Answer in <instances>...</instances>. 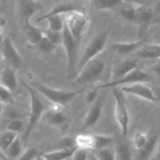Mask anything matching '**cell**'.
I'll list each match as a JSON object with an SVG mask.
<instances>
[{
    "mask_svg": "<svg viewBox=\"0 0 160 160\" xmlns=\"http://www.w3.org/2000/svg\"><path fill=\"white\" fill-rule=\"evenodd\" d=\"M3 39H4V36H3L2 30V28H1V27H0V46H1L2 43Z\"/></svg>",
    "mask_w": 160,
    "mask_h": 160,
    "instance_id": "obj_47",
    "label": "cell"
},
{
    "mask_svg": "<svg viewBox=\"0 0 160 160\" xmlns=\"http://www.w3.org/2000/svg\"><path fill=\"white\" fill-rule=\"evenodd\" d=\"M42 119L45 123L65 133L71 124V117L65 106L51 103L46 108Z\"/></svg>",
    "mask_w": 160,
    "mask_h": 160,
    "instance_id": "obj_4",
    "label": "cell"
},
{
    "mask_svg": "<svg viewBox=\"0 0 160 160\" xmlns=\"http://www.w3.org/2000/svg\"><path fill=\"white\" fill-rule=\"evenodd\" d=\"M23 129H24V123L23 122V120L19 118H15L10 120L6 127V130L16 133L17 134L23 133Z\"/></svg>",
    "mask_w": 160,
    "mask_h": 160,
    "instance_id": "obj_33",
    "label": "cell"
},
{
    "mask_svg": "<svg viewBox=\"0 0 160 160\" xmlns=\"http://www.w3.org/2000/svg\"><path fill=\"white\" fill-rule=\"evenodd\" d=\"M88 160H98L96 156H95V152H94V151H90V152H89Z\"/></svg>",
    "mask_w": 160,
    "mask_h": 160,
    "instance_id": "obj_43",
    "label": "cell"
},
{
    "mask_svg": "<svg viewBox=\"0 0 160 160\" xmlns=\"http://www.w3.org/2000/svg\"><path fill=\"white\" fill-rule=\"evenodd\" d=\"M123 93L130 94V95H135V96L142 98L147 101L152 102L158 104L156 98H155L151 87L145 85L144 84H134L131 85L123 86L120 88Z\"/></svg>",
    "mask_w": 160,
    "mask_h": 160,
    "instance_id": "obj_17",
    "label": "cell"
},
{
    "mask_svg": "<svg viewBox=\"0 0 160 160\" xmlns=\"http://www.w3.org/2000/svg\"><path fill=\"white\" fill-rule=\"evenodd\" d=\"M151 70L153 73L160 76V59H159V61L151 67Z\"/></svg>",
    "mask_w": 160,
    "mask_h": 160,
    "instance_id": "obj_41",
    "label": "cell"
},
{
    "mask_svg": "<svg viewBox=\"0 0 160 160\" xmlns=\"http://www.w3.org/2000/svg\"><path fill=\"white\" fill-rule=\"evenodd\" d=\"M89 152L90 151L88 150L77 148L72 157L70 158V160H88Z\"/></svg>",
    "mask_w": 160,
    "mask_h": 160,
    "instance_id": "obj_38",
    "label": "cell"
},
{
    "mask_svg": "<svg viewBox=\"0 0 160 160\" xmlns=\"http://www.w3.org/2000/svg\"><path fill=\"white\" fill-rule=\"evenodd\" d=\"M148 43V37L139 38L138 41L134 42H115L112 45V49L114 52L120 55L134 54L138 51L145 44Z\"/></svg>",
    "mask_w": 160,
    "mask_h": 160,
    "instance_id": "obj_19",
    "label": "cell"
},
{
    "mask_svg": "<svg viewBox=\"0 0 160 160\" xmlns=\"http://www.w3.org/2000/svg\"><path fill=\"white\" fill-rule=\"evenodd\" d=\"M23 144L20 138L17 137V139L12 143L5 152V157L7 160H17L23 152Z\"/></svg>",
    "mask_w": 160,
    "mask_h": 160,
    "instance_id": "obj_24",
    "label": "cell"
},
{
    "mask_svg": "<svg viewBox=\"0 0 160 160\" xmlns=\"http://www.w3.org/2000/svg\"><path fill=\"white\" fill-rule=\"evenodd\" d=\"M1 60H2V58H1V56H0V63H1Z\"/></svg>",
    "mask_w": 160,
    "mask_h": 160,
    "instance_id": "obj_50",
    "label": "cell"
},
{
    "mask_svg": "<svg viewBox=\"0 0 160 160\" xmlns=\"http://www.w3.org/2000/svg\"><path fill=\"white\" fill-rule=\"evenodd\" d=\"M68 160H70V159H68Z\"/></svg>",
    "mask_w": 160,
    "mask_h": 160,
    "instance_id": "obj_52",
    "label": "cell"
},
{
    "mask_svg": "<svg viewBox=\"0 0 160 160\" xmlns=\"http://www.w3.org/2000/svg\"><path fill=\"white\" fill-rule=\"evenodd\" d=\"M137 68L138 59L136 58H125L113 66L111 70L110 81L120 79Z\"/></svg>",
    "mask_w": 160,
    "mask_h": 160,
    "instance_id": "obj_16",
    "label": "cell"
},
{
    "mask_svg": "<svg viewBox=\"0 0 160 160\" xmlns=\"http://www.w3.org/2000/svg\"><path fill=\"white\" fill-rule=\"evenodd\" d=\"M0 52L2 59L6 63V66H9L16 70L23 68L24 63L23 59L9 37H4L2 43L0 46Z\"/></svg>",
    "mask_w": 160,
    "mask_h": 160,
    "instance_id": "obj_12",
    "label": "cell"
},
{
    "mask_svg": "<svg viewBox=\"0 0 160 160\" xmlns=\"http://www.w3.org/2000/svg\"><path fill=\"white\" fill-rule=\"evenodd\" d=\"M98 160H116V155L114 148L108 147V148H102V149L94 151Z\"/></svg>",
    "mask_w": 160,
    "mask_h": 160,
    "instance_id": "obj_30",
    "label": "cell"
},
{
    "mask_svg": "<svg viewBox=\"0 0 160 160\" xmlns=\"http://www.w3.org/2000/svg\"><path fill=\"white\" fill-rule=\"evenodd\" d=\"M76 148L67 149H56L54 151L42 153V156L44 160H68L72 157Z\"/></svg>",
    "mask_w": 160,
    "mask_h": 160,
    "instance_id": "obj_23",
    "label": "cell"
},
{
    "mask_svg": "<svg viewBox=\"0 0 160 160\" xmlns=\"http://www.w3.org/2000/svg\"><path fill=\"white\" fill-rule=\"evenodd\" d=\"M160 133L154 128L148 134V140L143 148L138 150L135 160H151L157 148Z\"/></svg>",
    "mask_w": 160,
    "mask_h": 160,
    "instance_id": "obj_15",
    "label": "cell"
},
{
    "mask_svg": "<svg viewBox=\"0 0 160 160\" xmlns=\"http://www.w3.org/2000/svg\"><path fill=\"white\" fill-rule=\"evenodd\" d=\"M0 160H3V159H2V158L1 156H0Z\"/></svg>",
    "mask_w": 160,
    "mask_h": 160,
    "instance_id": "obj_51",
    "label": "cell"
},
{
    "mask_svg": "<svg viewBox=\"0 0 160 160\" xmlns=\"http://www.w3.org/2000/svg\"><path fill=\"white\" fill-rule=\"evenodd\" d=\"M108 38L109 34L106 31H100L97 33L86 45L81 58L78 61L77 68L79 69V70H81L88 62L93 60L95 58H98V55L101 54L106 48Z\"/></svg>",
    "mask_w": 160,
    "mask_h": 160,
    "instance_id": "obj_5",
    "label": "cell"
},
{
    "mask_svg": "<svg viewBox=\"0 0 160 160\" xmlns=\"http://www.w3.org/2000/svg\"><path fill=\"white\" fill-rule=\"evenodd\" d=\"M134 55L137 59H160V45L147 43Z\"/></svg>",
    "mask_w": 160,
    "mask_h": 160,
    "instance_id": "obj_20",
    "label": "cell"
},
{
    "mask_svg": "<svg viewBox=\"0 0 160 160\" xmlns=\"http://www.w3.org/2000/svg\"><path fill=\"white\" fill-rule=\"evenodd\" d=\"M34 160H44V159L43 158H42V155H41V156H38L37 158H36Z\"/></svg>",
    "mask_w": 160,
    "mask_h": 160,
    "instance_id": "obj_48",
    "label": "cell"
},
{
    "mask_svg": "<svg viewBox=\"0 0 160 160\" xmlns=\"http://www.w3.org/2000/svg\"><path fill=\"white\" fill-rule=\"evenodd\" d=\"M114 99H115V119L120 127L121 134L127 137L129 132L130 114L127 106L124 93L119 88L112 89Z\"/></svg>",
    "mask_w": 160,
    "mask_h": 160,
    "instance_id": "obj_8",
    "label": "cell"
},
{
    "mask_svg": "<svg viewBox=\"0 0 160 160\" xmlns=\"http://www.w3.org/2000/svg\"><path fill=\"white\" fill-rule=\"evenodd\" d=\"M18 134L12 132L8 130L0 131V154L6 159L5 157V152L9 146L12 145V142L17 139ZM7 160V159H6Z\"/></svg>",
    "mask_w": 160,
    "mask_h": 160,
    "instance_id": "obj_25",
    "label": "cell"
},
{
    "mask_svg": "<svg viewBox=\"0 0 160 160\" xmlns=\"http://www.w3.org/2000/svg\"><path fill=\"white\" fill-rule=\"evenodd\" d=\"M42 153L36 148H31L23 151L21 156L17 160H34Z\"/></svg>",
    "mask_w": 160,
    "mask_h": 160,
    "instance_id": "obj_35",
    "label": "cell"
},
{
    "mask_svg": "<svg viewBox=\"0 0 160 160\" xmlns=\"http://www.w3.org/2000/svg\"><path fill=\"white\" fill-rule=\"evenodd\" d=\"M76 148L74 138L65 137L59 140L56 145V149H67V148Z\"/></svg>",
    "mask_w": 160,
    "mask_h": 160,
    "instance_id": "obj_36",
    "label": "cell"
},
{
    "mask_svg": "<svg viewBox=\"0 0 160 160\" xmlns=\"http://www.w3.org/2000/svg\"><path fill=\"white\" fill-rule=\"evenodd\" d=\"M77 10L74 6L70 3H62V4L56 5L55 7L52 9L51 11L45 13V15L39 17L36 21L41 22L42 20H45V18L50 17V16H56V15H62V14H67L70 12Z\"/></svg>",
    "mask_w": 160,
    "mask_h": 160,
    "instance_id": "obj_26",
    "label": "cell"
},
{
    "mask_svg": "<svg viewBox=\"0 0 160 160\" xmlns=\"http://www.w3.org/2000/svg\"><path fill=\"white\" fill-rule=\"evenodd\" d=\"M106 92H102L101 93H98V95L95 101L92 105H90L88 112L82 123V126L80 129L81 132L92 128L98 123L100 117H101L102 112L103 108H104L105 103H106Z\"/></svg>",
    "mask_w": 160,
    "mask_h": 160,
    "instance_id": "obj_13",
    "label": "cell"
},
{
    "mask_svg": "<svg viewBox=\"0 0 160 160\" xmlns=\"http://www.w3.org/2000/svg\"><path fill=\"white\" fill-rule=\"evenodd\" d=\"M42 9L36 0H17V16L21 28L30 23L31 17Z\"/></svg>",
    "mask_w": 160,
    "mask_h": 160,
    "instance_id": "obj_14",
    "label": "cell"
},
{
    "mask_svg": "<svg viewBox=\"0 0 160 160\" xmlns=\"http://www.w3.org/2000/svg\"><path fill=\"white\" fill-rule=\"evenodd\" d=\"M23 84L29 93L30 98H31L30 99L31 100V106H30L31 108H30L29 121H28V124L26 129L23 132L22 138H20L23 142V146H25L31 137L33 130L37 126L38 122L43 117L46 107L45 106V103L39 97V94L31 86H29L26 83H23Z\"/></svg>",
    "mask_w": 160,
    "mask_h": 160,
    "instance_id": "obj_1",
    "label": "cell"
},
{
    "mask_svg": "<svg viewBox=\"0 0 160 160\" xmlns=\"http://www.w3.org/2000/svg\"><path fill=\"white\" fill-rule=\"evenodd\" d=\"M43 35L45 36L51 43L56 45V46H58L59 44H62V31H51V30L48 29L43 30Z\"/></svg>",
    "mask_w": 160,
    "mask_h": 160,
    "instance_id": "obj_31",
    "label": "cell"
},
{
    "mask_svg": "<svg viewBox=\"0 0 160 160\" xmlns=\"http://www.w3.org/2000/svg\"><path fill=\"white\" fill-rule=\"evenodd\" d=\"M151 88L153 92V95H154L155 98L157 101V103L160 105V83L152 85Z\"/></svg>",
    "mask_w": 160,
    "mask_h": 160,
    "instance_id": "obj_40",
    "label": "cell"
},
{
    "mask_svg": "<svg viewBox=\"0 0 160 160\" xmlns=\"http://www.w3.org/2000/svg\"><path fill=\"white\" fill-rule=\"evenodd\" d=\"M154 9L156 12L160 13V0H159V2H158L156 4V6H154Z\"/></svg>",
    "mask_w": 160,
    "mask_h": 160,
    "instance_id": "obj_46",
    "label": "cell"
},
{
    "mask_svg": "<svg viewBox=\"0 0 160 160\" xmlns=\"http://www.w3.org/2000/svg\"><path fill=\"white\" fill-rule=\"evenodd\" d=\"M22 29L25 38L30 45V47H33L37 45L38 42L43 37V29L34 26L31 22L22 27Z\"/></svg>",
    "mask_w": 160,
    "mask_h": 160,
    "instance_id": "obj_21",
    "label": "cell"
},
{
    "mask_svg": "<svg viewBox=\"0 0 160 160\" xmlns=\"http://www.w3.org/2000/svg\"><path fill=\"white\" fill-rule=\"evenodd\" d=\"M126 3L130 5H136L138 6H148L154 7L159 0H123Z\"/></svg>",
    "mask_w": 160,
    "mask_h": 160,
    "instance_id": "obj_37",
    "label": "cell"
},
{
    "mask_svg": "<svg viewBox=\"0 0 160 160\" xmlns=\"http://www.w3.org/2000/svg\"><path fill=\"white\" fill-rule=\"evenodd\" d=\"M128 4V3H126L123 0H93L92 2V6L95 9H109L117 13Z\"/></svg>",
    "mask_w": 160,
    "mask_h": 160,
    "instance_id": "obj_22",
    "label": "cell"
},
{
    "mask_svg": "<svg viewBox=\"0 0 160 160\" xmlns=\"http://www.w3.org/2000/svg\"><path fill=\"white\" fill-rule=\"evenodd\" d=\"M131 23L138 28L140 38L145 37L148 30L153 25H160V13L155 10L154 7L137 6L134 7Z\"/></svg>",
    "mask_w": 160,
    "mask_h": 160,
    "instance_id": "obj_3",
    "label": "cell"
},
{
    "mask_svg": "<svg viewBox=\"0 0 160 160\" xmlns=\"http://www.w3.org/2000/svg\"><path fill=\"white\" fill-rule=\"evenodd\" d=\"M116 160H134L131 146L125 142H118L114 147Z\"/></svg>",
    "mask_w": 160,
    "mask_h": 160,
    "instance_id": "obj_27",
    "label": "cell"
},
{
    "mask_svg": "<svg viewBox=\"0 0 160 160\" xmlns=\"http://www.w3.org/2000/svg\"><path fill=\"white\" fill-rule=\"evenodd\" d=\"M148 140V134H144L143 132H136L133 136L132 139V146L136 151L141 149L145 146Z\"/></svg>",
    "mask_w": 160,
    "mask_h": 160,
    "instance_id": "obj_32",
    "label": "cell"
},
{
    "mask_svg": "<svg viewBox=\"0 0 160 160\" xmlns=\"http://www.w3.org/2000/svg\"><path fill=\"white\" fill-rule=\"evenodd\" d=\"M105 68L106 64L104 61L95 58L80 70L74 78V82L78 84H85L98 81L102 76Z\"/></svg>",
    "mask_w": 160,
    "mask_h": 160,
    "instance_id": "obj_10",
    "label": "cell"
},
{
    "mask_svg": "<svg viewBox=\"0 0 160 160\" xmlns=\"http://www.w3.org/2000/svg\"><path fill=\"white\" fill-rule=\"evenodd\" d=\"M65 23L75 42L80 45L89 24V17L85 12L74 10L67 13Z\"/></svg>",
    "mask_w": 160,
    "mask_h": 160,
    "instance_id": "obj_6",
    "label": "cell"
},
{
    "mask_svg": "<svg viewBox=\"0 0 160 160\" xmlns=\"http://www.w3.org/2000/svg\"><path fill=\"white\" fill-rule=\"evenodd\" d=\"M33 48H36L38 50L42 52L51 53L53 52L54 51H56L57 46L53 45L52 43H51V42L43 35L42 38L38 42L37 45L33 46Z\"/></svg>",
    "mask_w": 160,
    "mask_h": 160,
    "instance_id": "obj_29",
    "label": "cell"
},
{
    "mask_svg": "<svg viewBox=\"0 0 160 160\" xmlns=\"http://www.w3.org/2000/svg\"><path fill=\"white\" fill-rule=\"evenodd\" d=\"M3 109H4V105L2 103V102L0 101V122H1V119H2V112H3Z\"/></svg>",
    "mask_w": 160,
    "mask_h": 160,
    "instance_id": "obj_45",
    "label": "cell"
},
{
    "mask_svg": "<svg viewBox=\"0 0 160 160\" xmlns=\"http://www.w3.org/2000/svg\"><path fill=\"white\" fill-rule=\"evenodd\" d=\"M98 92H99V91L97 90V89L95 88H92V90L89 91V92H87L85 96V99H86V102H87V103L89 105V106L92 105V103L95 101V99H96L97 97H98Z\"/></svg>",
    "mask_w": 160,
    "mask_h": 160,
    "instance_id": "obj_39",
    "label": "cell"
},
{
    "mask_svg": "<svg viewBox=\"0 0 160 160\" xmlns=\"http://www.w3.org/2000/svg\"><path fill=\"white\" fill-rule=\"evenodd\" d=\"M32 88L38 93L42 95L51 103L62 105V106L70 103L78 95L81 94L85 90V87L75 91L59 90L40 83H32Z\"/></svg>",
    "mask_w": 160,
    "mask_h": 160,
    "instance_id": "obj_2",
    "label": "cell"
},
{
    "mask_svg": "<svg viewBox=\"0 0 160 160\" xmlns=\"http://www.w3.org/2000/svg\"><path fill=\"white\" fill-rule=\"evenodd\" d=\"M0 101L3 105H11L13 103V94L0 84Z\"/></svg>",
    "mask_w": 160,
    "mask_h": 160,
    "instance_id": "obj_34",
    "label": "cell"
},
{
    "mask_svg": "<svg viewBox=\"0 0 160 160\" xmlns=\"http://www.w3.org/2000/svg\"><path fill=\"white\" fill-rule=\"evenodd\" d=\"M62 44L65 48L67 59V77L69 80H72L77 75L78 53L80 45L72 37L66 23L62 31Z\"/></svg>",
    "mask_w": 160,
    "mask_h": 160,
    "instance_id": "obj_7",
    "label": "cell"
},
{
    "mask_svg": "<svg viewBox=\"0 0 160 160\" xmlns=\"http://www.w3.org/2000/svg\"><path fill=\"white\" fill-rule=\"evenodd\" d=\"M6 23V18H4L3 17H2V16H0V27H2L4 26L5 24Z\"/></svg>",
    "mask_w": 160,
    "mask_h": 160,
    "instance_id": "obj_44",
    "label": "cell"
},
{
    "mask_svg": "<svg viewBox=\"0 0 160 160\" xmlns=\"http://www.w3.org/2000/svg\"><path fill=\"white\" fill-rule=\"evenodd\" d=\"M152 77L148 73H146L144 70L141 69H135L134 70L131 71V73H128L127 75L123 76V78L120 79L115 80V81H111L106 84H101L99 86H97L95 88L97 90H105L106 88H118L119 86H128L134 84H144V83H148L152 81Z\"/></svg>",
    "mask_w": 160,
    "mask_h": 160,
    "instance_id": "obj_11",
    "label": "cell"
},
{
    "mask_svg": "<svg viewBox=\"0 0 160 160\" xmlns=\"http://www.w3.org/2000/svg\"><path fill=\"white\" fill-rule=\"evenodd\" d=\"M78 148L96 151L108 147H112L114 140L110 136L95 134H80L74 138Z\"/></svg>",
    "mask_w": 160,
    "mask_h": 160,
    "instance_id": "obj_9",
    "label": "cell"
},
{
    "mask_svg": "<svg viewBox=\"0 0 160 160\" xmlns=\"http://www.w3.org/2000/svg\"><path fill=\"white\" fill-rule=\"evenodd\" d=\"M151 160H160V137H159V144H158L157 148H156V151L155 152L154 156H152Z\"/></svg>",
    "mask_w": 160,
    "mask_h": 160,
    "instance_id": "obj_42",
    "label": "cell"
},
{
    "mask_svg": "<svg viewBox=\"0 0 160 160\" xmlns=\"http://www.w3.org/2000/svg\"><path fill=\"white\" fill-rule=\"evenodd\" d=\"M0 156H1V157H2V159H3V160H6V159H5V158H4V157H3V156H2V155H1V154H0Z\"/></svg>",
    "mask_w": 160,
    "mask_h": 160,
    "instance_id": "obj_49",
    "label": "cell"
},
{
    "mask_svg": "<svg viewBox=\"0 0 160 160\" xmlns=\"http://www.w3.org/2000/svg\"><path fill=\"white\" fill-rule=\"evenodd\" d=\"M48 23V30L55 31H62L65 25V19L62 15L50 16L45 19Z\"/></svg>",
    "mask_w": 160,
    "mask_h": 160,
    "instance_id": "obj_28",
    "label": "cell"
},
{
    "mask_svg": "<svg viewBox=\"0 0 160 160\" xmlns=\"http://www.w3.org/2000/svg\"><path fill=\"white\" fill-rule=\"evenodd\" d=\"M17 71L9 66H5L0 71V84L9 89L12 94L17 92L19 89Z\"/></svg>",
    "mask_w": 160,
    "mask_h": 160,
    "instance_id": "obj_18",
    "label": "cell"
}]
</instances>
